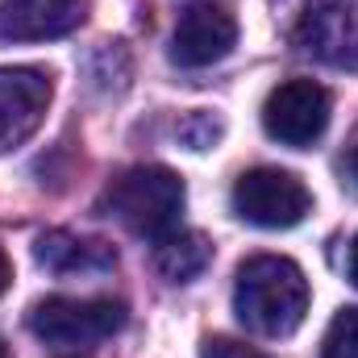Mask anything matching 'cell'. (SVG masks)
Here are the masks:
<instances>
[{"label":"cell","instance_id":"1","mask_svg":"<svg viewBox=\"0 0 358 358\" xmlns=\"http://www.w3.org/2000/svg\"><path fill=\"white\" fill-rule=\"evenodd\" d=\"M234 313L259 338H287L308 317V279L283 255H255L238 267Z\"/></svg>","mask_w":358,"mask_h":358},{"label":"cell","instance_id":"2","mask_svg":"<svg viewBox=\"0 0 358 358\" xmlns=\"http://www.w3.org/2000/svg\"><path fill=\"white\" fill-rule=\"evenodd\" d=\"M183 179L167 167H129L125 176H117L104 196H100V213H108L113 221H121L129 234L138 238H167L179 229V213H183Z\"/></svg>","mask_w":358,"mask_h":358},{"label":"cell","instance_id":"3","mask_svg":"<svg viewBox=\"0 0 358 358\" xmlns=\"http://www.w3.org/2000/svg\"><path fill=\"white\" fill-rule=\"evenodd\" d=\"M234 213L259 229H292L313 213V192L279 167H255L234 183Z\"/></svg>","mask_w":358,"mask_h":358},{"label":"cell","instance_id":"4","mask_svg":"<svg viewBox=\"0 0 358 358\" xmlns=\"http://www.w3.org/2000/svg\"><path fill=\"white\" fill-rule=\"evenodd\" d=\"M125 325L121 300H76V296H46L29 308V329L50 346H88L104 342Z\"/></svg>","mask_w":358,"mask_h":358},{"label":"cell","instance_id":"5","mask_svg":"<svg viewBox=\"0 0 358 358\" xmlns=\"http://www.w3.org/2000/svg\"><path fill=\"white\" fill-rule=\"evenodd\" d=\"M50 71L42 67H0V155L25 146L50 108Z\"/></svg>","mask_w":358,"mask_h":358},{"label":"cell","instance_id":"6","mask_svg":"<svg viewBox=\"0 0 358 358\" xmlns=\"http://www.w3.org/2000/svg\"><path fill=\"white\" fill-rule=\"evenodd\" d=\"M329 92L313 80H287L263 104V129L283 146H313L329 125Z\"/></svg>","mask_w":358,"mask_h":358},{"label":"cell","instance_id":"7","mask_svg":"<svg viewBox=\"0 0 358 358\" xmlns=\"http://www.w3.org/2000/svg\"><path fill=\"white\" fill-rule=\"evenodd\" d=\"M238 42V21L221 4H192L183 8L171 34V63L176 67H213L221 63Z\"/></svg>","mask_w":358,"mask_h":358},{"label":"cell","instance_id":"8","mask_svg":"<svg viewBox=\"0 0 358 358\" xmlns=\"http://www.w3.org/2000/svg\"><path fill=\"white\" fill-rule=\"evenodd\" d=\"M300 42L334 67H358V0H308Z\"/></svg>","mask_w":358,"mask_h":358},{"label":"cell","instance_id":"9","mask_svg":"<svg viewBox=\"0 0 358 358\" xmlns=\"http://www.w3.org/2000/svg\"><path fill=\"white\" fill-rule=\"evenodd\" d=\"M88 0H0V42H46L71 34Z\"/></svg>","mask_w":358,"mask_h":358},{"label":"cell","instance_id":"10","mask_svg":"<svg viewBox=\"0 0 358 358\" xmlns=\"http://www.w3.org/2000/svg\"><path fill=\"white\" fill-rule=\"evenodd\" d=\"M34 259L38 267L55 271V275H100V271L117 267V250L96 242V238H76L67 229H50L34 242Z\"/></svg>","mask_w":358,"mask_h":358},{"label":"cell","instance_id":"11","mask_svg":"<svg viewBox=\"0 0 358 358\" xmlns=\"http://www.w3.org/2000/svg\"><path fill=\"white\" fill-rule=\"evenodd\" d=\"M213 263V242L196 229H171L155 242V267L167 283H187Z\"/></svg>","mask_w":358,"mask_h":358},{"label":"cell","instance_id":"12","mask_svg":"<svg viewBox=\"0 0 358 358\" xmlns=\"http://www.w3.org/2000/svg\"><path fill=\"white\" fill-rule=\"evenodd\" d=\"M321 358H358V304L342 308L329 321L325 342H321Z\"/></svg>","mask_w":358,"mask_h":358},{"label":"cell","instance_id":"13","mask_svg":"<svg viewBox=\"0 0 358 358\" xmlns=\"http://www.w3.org/2000/svg\"><path fill=\"white\" fill-rule=\"evenodd\" d=\"M204 358H271L246 342H234V338H208L204 342Z\"/></svg>","mask_w":358,"mask_h":358},{"label":"cell","instance_id":"14","mask_svg":"<svg viewBox=\"0 0 358 358\" xmlns=\"http://www.w3.org/2000/svg\"><path fill=\"white\" fill-rule=\"evenodd\" d=\"M8 283H13V263H8V255L0 250V296L8 292Z\"/></svg>","mask_w":358,"mask_h":358},{"label":"cell","instance_id":"15","mask_svg":"<svg viewBox=\"0 0 358 358\" xmlns=\"http://www.w3.org/2000/svg\"><path fill=\"white\" fill-rule=\"evenodd\" d=\"M346 179H350V187L358 192V146L346 155Z\"/></svg>","mask_w":358,"mask_h":358},{"label":"cell","instance_id":"16","mask_svg":"<svg viewBox=\"0 0 358 358\" xmlns=\"http://www.w3.org/2000/svg\"><path fill=\"white\" fill-rule=\"evenodd\" d=\"M346 271H350V283L358 287V238L350 242V259H346Z\"/></svg>","mask_w":358,"mask_h":358},{"label":"cell","instance_id":"17","mask_svg":"<svg viewBox=\"0 0 358 358\" xmlns=\"http://www.w3.org/2000/svg\"><path fill=\"white\" fill-rule=\"evenodd\" d=\"M0 358H8V350H4V342H0Z\"/></svg>","mask_w":358,"mask_h":358}]
</instances>
